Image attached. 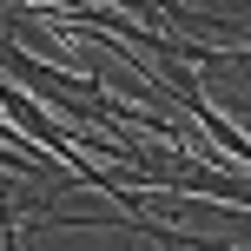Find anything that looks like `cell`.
<instances>
[{"mask_svg": "<svg viewBox=\"0 0 251 251\" xmlns=\"http://www.w3.org/2000/svg\"><path fill=\"white\" fill-rule=\"evenodd\" d=\"M7 251H20V231H7Z\"/></svg>", "mask_w": 251, "mask_h": 251, "instance_id": "obj_1", "label": "cell"}]
</instances>
